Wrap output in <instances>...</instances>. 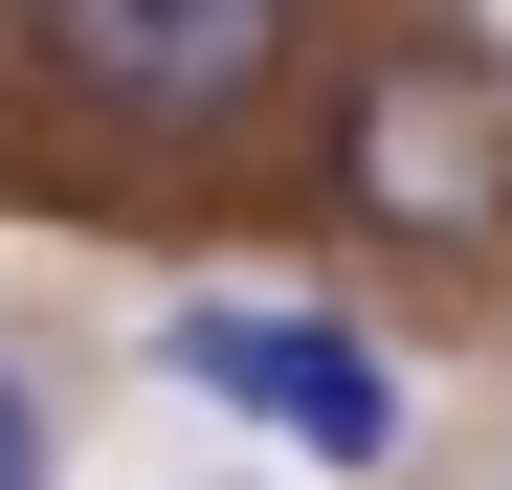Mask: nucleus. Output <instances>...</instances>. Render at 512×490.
Returning <instances> with one entry per match:
<instances>
[{
    "instance_id": "obj_1",
    "label": "nucleus",
    "mask_w": 512,
    "mask_h": 490,
    "mask_svg": "<svg viewBox=\"0 0 512 490\" xmlns=\"http://www.w3.org/2000/svg\"><path fill=\"white\" fill-rule=\"evenodd\" d=\"M334 201H357L379 245H490L512 223V67L490 45H379L357 90H334Z\"/></svg>"
},
{
    "instance_id": "obj_2",
    "label": "nucleus",
    "mask_w": 512,
    "mask_h": 490,
    "mask_svg": "<svg viewBox=\"0 0 512 490\" xmlns=\"http://www.w3.org/2000/svg\"><path fill=\"white\" fill-rule=\"evenodd\" d=\"M90 134H245L312 67V0H23Z\"/></svg>"
},
{
    "instance_id": "obj_3",
    "label": "nucleus",
    "mask_w": 512,
    "mask_h": 490,
    "mask_svg": "<svg viewBox=\"0 0 512 490\" xmlns=\"http://www.w3.org/2000/svg\"><path fill=\"white\" fill-rule=\"evenodd\" d=\"M156 357H179L201 401H245V424H290L312 468H379V446H401V379H379L357 335H334V312H245V290H201Z\"/></svg>"
},
{
    "instance_id": "obj_4",
    "label": "nucleus",
    "mask_w": 512,
    "mask_h": 490,
    "mask_svg": "<svg viewBox=\"0 0 512 490\" xmlns=\"http://www.w3.org/2000/svg\"><path fill=\"white\" fill-rule=\"evenodd\" d=\"M45 468H67V446H45V379L0 357V490H45Z\"/></svg>"
}]
</instances>
